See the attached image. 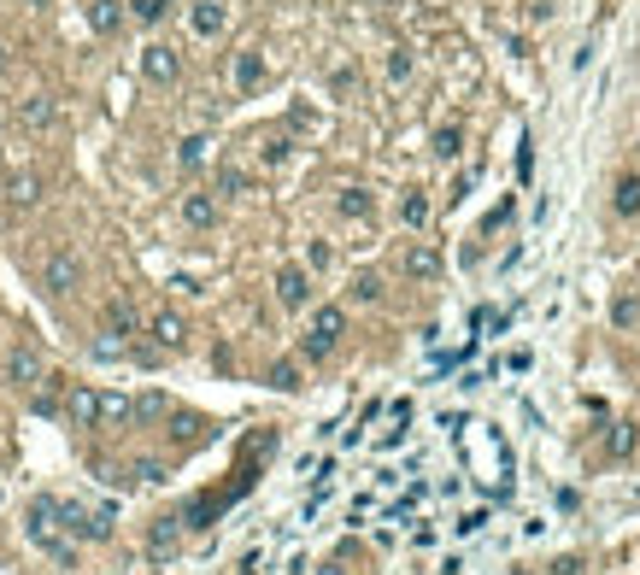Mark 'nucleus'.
<instances>
[{"label":"nucleus","mask_w":640,"mask_h":575,"mask_svg":"<svg viewBox=\"0 0 640 575\" xmlns=\"http://www.w3.org/2000/svg\"><path fill=\"white\" fill-rule=\"evenodd\" d=\"M341 335H347V311L341 306H317L312 311V329L299 335V358H306V365H324L329 352L341 347Z\"/></svg>","instance_id":"1"},{"label":"nucleus","mask_w":640,"mask_h":575,"mask_svg":"<svg viewBox=\"0 0 640 575\" xmlns=\"http://www.w3.org/2000/svg\"><path fill=\"white\" fill-rule=\"evenodd\" d=\"M271 288H276V306H283V311H306V306H312V294H317L306 265H283Z\"/></svg>","instance_id":"2"},{"label":"nucleus","mask_w":640,"mask_h":575,"mask_svg":"<svg viewBox=\"0 0 640 575\" xmlns=\"http://www.w3.org/2000/svg\"><path fill=\"white\" fill-rule=\"evenodd\" d=\"M42 288H47V294H71V288H83V259H77L71 247L47 253V265H42Z\"/></svg>","instance_id":"3"},{"label":"nucleus","mask_w":640,"mask_h":575,"mask_svg":"<svg viewBox=\"0 0 640 575\" xmlns=\"http://www.w3.org/2000/svg\"><path fill=\"white\" fill-rule=\"evenodd\" d=\"M147 335H153V347H159V352H183V347H188V323H183V311L159 306L153 317H147Z\"/></svg>","instance_id":"4"},{"label":"nucleus","mask_w":640,"mask_h":575,"mask_svg":"<svg viewBox=\"0 0 640 575\" xmlns=\"http://www.w3.org/2000/svg\"><path fill=\"white\" fill-rule=\"evenodd\" d=\"M142 77H147V83H159V88H171L176 77H183V59H176V47L147 42V47H142Z\"/></svg>","instance_id":"5"},{"label":"nucleus","mask_w":640,"mask_h":575,"mask_svg":"<svg viewBox=\"0 0 640 575\" xmlns=\"http://www.w3.org/2000/svg\"><path fill=\"white\" fill-rule=\"evenodd\" d=\"M6 382H12V388H42V382H47V365H42V352H36V347H12V352H6Z\"/></svg>","instance_id":"6"},{"label":"nucleus","mask_w":640,"mask_h":575,"mask_svg":"<svg viewBox=\"0 0 640 575\" xmlns=\"http://www.w3.org/2000/svg\"><path fill=\"white\" fill-rule=\"evenodd\" d=\"M100 323H106V335H112V341H106V352H112V347H124L129 335H142V311L129 306V300H106Z\"/></svg>","instance_id":"7"},{"label":"nucleus","mask_w":640,"mask_h":575,"mask_svg":"<svg viewBox=\"0 0 640 575\" xmlns=\"http://www.w3.org/2000/svg\"><path fill=\"white\" fill-rule=\"evenodd\" d=\"M447 270V259L429 247V241H412L406 253H399V276H412V282H435Z\"/></svg>","instance_id":"8"},{"label":"nucleus","mask_w":640,"mask_h":575,"mask_svg":"<svg viewBox=\"0 0 640 575\" xmlns=\"http://www.w3.org/2000/svg\"><path fill=\"white\" fill-rule=\"evenodd\" d=\"M188 29H194L200 42H217L229 29V6L224 0H194V6H188Z\"/></svg>","instance_id":"9"},{"label":"nucleus","mask_w":640,"mask_h":575,"mask_svg":"<svg viewBox=\"0 0 640 575\" xmlns=\"http://www.w3.org/2000/svg\"><path fill=\"white\" fill-rule=\"evenodd\" d=\"M59 406H65V417H71L77 429H94V417H100V388H83V382H77V388H65V399H59Z\"/></svg>","instance_id":"10"},{"label":"nucleus","mask_w":640,"mask_h":575,"mask_svg":"<svg viewBox=\"0 0 640 575\" xmlns=\"http://www.w3.org/2000/svg\"><path fill=\"white\" fill-rule=\"evenodd\" d=\"M47 194V183H42V170H12V177H6V206H36V200Z\"/></svg>","instance_id":"11"},{"label":"nucleus","mask_w":640,"mask_h":575,"mask_svg":"<svg viewBox=\"0 0 640 575\" xmlns=\"http://www.w3.org/2000/svg\"><path fill=\"white\" fill-rule=\"evenodd\" d=\"M611 211L623 218V224L640 218V170H623V177L611 183Z\"/></svg>","instance_id":"12"},{"label":"nucleus","mask_w":640,"mask_h":575,"mask_svg":"<svg viewBox=\"0 0 640 575\" xmlns=\"http://www.w3.org/2000/svg\"><path fill=\"white\" fill-rule=\"evenodd\" d=\"M59 517H65V529H71L77 540H106V534H112V522L100 517V511H83V505H65V511H59Z\"/></svg>","instance_id":"13"},{"label":"nucleus","mask_w":640,"mask_h":575,"mask_svg":"<svg viewBox=\"0 0 640 575\" xmlns=\"http://www.w3.org/2000/svg\"><path fill=\"white\" fill-rule=\"evenodd\" d=\"M53 118H59L53 94H29L24 106H18V124H24V129H36V136H42V129H53Z\"/></svg>","instance_id":"14"},{"label":"nucleus","mask_w":640,"mask_h":575,"mask_svg":"<svg viewBox=\"0 0 640 575\" xmlns=\"http://www.w3.org/2000/svg\"><path fill=\"white\" fill-rule=\"evenodd\" d=\"M183 224L188 229H212L217 224V200L200 194V188H194V194H183Z\"/></svg>","instance_id":"15"},{"label":"nucleus","mask_w":640,"mask_h":575,"mask_svg":"<svg viewBox=\"0 0 640 575\" xmlns=\"http://www.w3.org/2000/svg\"><path fill=\"white\" fill-rule=\"evenodd\" d=\"M135 417V399L129 393H100V417H94V429L106 423V429H124V423Z\"/></svg>","instance_id":"16"},{"label":"nucleus","mask_w":640,"mask_h":575,"mask_svg":"<svg viewBox=\"0 0 640 575\" xmlns=\"http://www.w3.org/2000/svg\"><path fill=\"white\" fill-rule=\"evenodd\" d=\"M258 83H265V59H258V47H247V53H235V88L253 94Z\"/></svg>","instance_id":"17"},{"label":"nucleus","mask_w":640,"mask_h":575,"mask_svg":"<svg viewBox=\"0 0 640 575\" xmlns=\"http://www.w3.org/2000/svg\"><path fill=\"white\" fill-rule=\"evenodd\" d=\"M335 211L353 218V224H365L370 211H376V200H370V188H341V194H335Z\"/></svg>","instance_id":"18"},{"label":"nucleus","mask_w":640,"mask_h":575,"mask_svg":"<svg viewBox=\"0 0 640 575\" xmlns=\"http://www.w3.org/2000/svg\"><path fill=\"white\" fill-rule=\"evenodd\" d=\"M399 224H406V229H423L429 224V194H423V188H406V194H399Z\"/></svg>","instance_id":"19"},{"label":"nucleus","mask_w":640,"mask_h":575,"mask_svg":"<svg viewBox=\"0 0 640 575\" xmlns=\"http://www.w3.org/2000/svg\"><path fill=\"white\" fill-rule=\"evenodd\" d=\"M176 540H183V517H165V522H153V534H147V552L165 558V552H176Z\"/></svg>","instance_id":"20"},{"label":"nucleus","mask_w":640,"mask_h":575,"mask_svg":"<svg viewBox=\"0 0 640 575\" xmlns=\"http://www.w3.org/2000/svg\"><path fill=\"white\" fill-rule=\"evenodd\" d=\"M640 323V294L635 288H617L611 294V329H635Z\"/></svg>","instance_id":"21"},{"label":"nucleus","mask_w":640,"mask_h":575,"mask_svg":"<svg viewBox=\"0 0 640 575\" xmlns=\"http://www.w3.org/2000/svg\"><path fill=\"white\" fill-rule=\"evenodd\" d=\"M206 159H212V136H183L176 141V165L183 170H200Z\"/></svg>","instance_id":"22"},{"label":"nucleus","mask_w":640,"mask_h":575,"mask_svg":"<svg viewBox=\"0 0 640 575\" xmlns=\"http://www.w3.org/2000/svg\"><path fill=\"white\" fill-rule=\"evenodd\" d=\"M88 24H94L100 36H112V29L124 24V0H94V6H88Z\"/></svg>","instance_id":"23"},{"label":"nucleus","mask_w":640,"mask_h":575,"mask_svg":"<svg viewBox=\"0 0 640 575\" xmlns=\"http://www.w3.org/2000/svg\"><path fill=\"white\" fill-rule=\"evenodd\" d=\"M458 153H464V129H458V124H441V129H435V159H441V165H453Z\"/></svg>","instance_id":"24"},{"label":"nucleus","mask_w":640,"mask_h":575,"mask_svg":"<svg viewBox=\"0 0 640 575\" xmlns=\"http://www.w3.org/2000/svg\"><path fill=\"white\" fill-rule=\"evenodd\" d=\"M353 300L358 306H376V300H382V276H376V270H358L353 276Z\"/></svg>","instance_id":"25"},{"label":"nucleus","mask_w":640,"mask_h":575,"mask_svg":"<svg viewBox=\"0 0 640 575\" xmlns=\"http://www.w3.org/2000/svg\"><path fill=\"white\" fill-rule=\"evenodd\" d=\"M271 388L294 393V388H299V365H288V358H283V365H271Z\"/></svg>","instance_id":"26"},{"label":"nucleus","mask_w":640,"mask_h":575,"mask_svg":"<svg viewBox=\"0 0 640 575\" xmlns=\"http://www.w3.org/2000/svg\"><path fill=\"white\" fill-rule=\"evenodd\" d=\"M335 265V247H329V241H312V247H306V270H329Z\"/></svg>","instance_id":"27"},{"label":"nucleus","mask_w":640,"mask_h":575,"mask_svg":"<svg viewBox=\"0 0 640 575\" xmlns=\"http://www.w3.org/2000/svg\"><path fill=\"white\" fill-rule=\"evenodd\" d=\"M165 6H171V0H129V12L142 18V24H159V18H165Z\"/></svg>","instance_id":"28"},{"label":"nucleus","mask_w":640,"mask_h":575,"mask_svg":"<svg viewBox=\"0 0 640 575\" xmlns=\"http://www.w3.org/2000/svg\"><path fill=\"white\" fill-rule=\"evenodd\" d=\"M635 429H628V423H611V452H617V458H623V452H635Z\"/></svg>","instance_id":"29"},{"label":"nucleus","mask_w":640,"mask_h":575,"mask_svg":"<svg viewBox=\"0 0 640 575\" xmlns=\"http://www.w3.org/2000/svg\"><path fill=\"white\" fill-rule=\"evenodd\" d=\"M388 77H394V83H406V77H412V53H406V47H394V53H388Z\"/></svg>","instance_id":"30"},{"label":"nucleus","mask_w":640,"mask_h":575,"mask_svg":"<svg viewBox=\"0 0 640 575\" xmlns=\"http://www.w3.org/2000/svg\"><path fill=\"white\" fill-rule=\"evenodd\" d=\"M288 153H294V147H288V141L283 136H276V141H265V165H283V159Z\"/></svg>","instance_id":"31"},{"label":"nucleus","mask_w":640,"mask_h":575,"mask_svg":"<svg viewBox=\"0 0 640 575\" xmlns=\"http://www.w3.org/2000/svg\"><path fill=\"white\" fill-rule=\"evenodd\" d=\"M159 411H165V399H159V393H142V399H135V417H159Z\"/></svg>","instance_id":"32"},{"label":"nucleus","mask_w":640,"mask_h":575,"mask_svg":"<svg viewBox=\"0 0 640 575\" xmlns=\"http://www.w3.org/2000/svg\"><path fill=\"white\" fill-rule=\"evenodd\" d=\"M135 481H165V464H153V458H142V464H135Z\"/></svg>","instance_id":"33"},{"label":"nucleus","mask_w":640,"mask_h":575,"mask_svg":"<svg viewBox=\"0 0 640 575\" xmlns=\"http://www.w3.org/2000/svg\"><path fill=\"white\" fill-rule=\"evenodd\" d=\"M224 194H247V170H224Z\"/></svg>","instance_id":"34"},{"label":"nucleus","mask_w":640,"mask_h":575,"mask_svg":"<svg viewBox=\"0 0 640 575\" xmlns=\"http://www.w3.org/2000/svg\"><path fill=\"white\" fill-rule=\"evenodd\" d=\"M171 435H176V440H194V435H200V423H194V417H176Z\"/></svg>","instance_id":"35"},{"label":"nucleus","mask_w":640,"mask_h":575,"mask_svg":"<svg viewBox=\"0 0 640 575\" xmlns=\"http://www.w3.org/2000/svg\"><path fill=\"white\" fill-rule=\"evenodd\" d=\"M6 65H12V53H6V47H0V77H6Z\"/></svg>","instance_id":"36"},{"label":"nucleus","mask_w":640,"mask_h":575,"mask_svg":"<svg viewBox=\"0 0 640 575\" xmlns=\"http://www.w3.org/2000/svg\"><path fill=\"white\" fill-rule=\"evenodd\" d=\"M235 575H253V563H242V570H235Z\"/></svg>","instance_id":"37"},{"label":"nucleus","mask_w":640,"mask_h":575,"mask_svg":"<svg viewBox=\"0 0 640 575\" xmlns=\"http://www.w3.org/2000/svg\"><path fill=\"white\" fill-rule=\"evenodd\" d=\"M0 124H6V118H0Z\"/></svg>","instance_id":"38"}]
</instances>
